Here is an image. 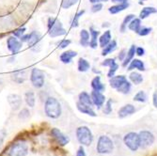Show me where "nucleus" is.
<instances>
[{
  "instance_id": "7c9ffc66",
  "label": "nucleus",
  "mask_w": 157,
  "mask_h": 156,
  "mask_svg": "<svg viewBox=\"0 0 157 156\" xmlns=\"http://www.w3.org/2000/svg\"><path fill=\"white\" fill-rule=\"evenodd\" d=\"M116 49H117V41L115 40H113L105 47H104L103 52H102V55H104V56L107 55L111 54L112 52H114Z\"/></svg>"
},
{
  "instance_id": "79ce46f5",
  "label": "nucleus",
  "mask_w": 157,
  "mask_h": 156,
  "mask_svg": "<svg viewBox=\"0 0 157 156\" xmlns=\"http://www.w3.org/2000/svg\"><path fill=\"white\" fill-rule=\"evenodd\" d=\"M71 44V40H62L59 44V48L60 49H64L67 46H69Z\"/></svg>"
},
{
  "instance_id": "c756f323",
  "label": "nucleus",
  "mask_w": 157,
  "mask_h": 156,
  "mask_svg": "<svg viewBox=\"0 0 157 156\" xmlns=\"http://www.w3.org/2000/svg\"><path fill=\"white\" fill-rule=\"evenodd\" d=\"M128 28H129L130 30L136 32V33H138V31L141 28V19L140 18H134L130 22V24L128 25Z\"/></svg>"
},
{
  "instance_id": "e433bc0d",
  "label": "nucleus",
  "mask_w": 157,
  "mask_h": 156,
  "mask_svg": "<svg viewBox=\"0 0 157 156\" xmlns=\"http://www.w3.org/2000/svg\"><path fill=\"white\" fill-rule=\"evenodd\" d=\"M85 13V10H79L73 19V22H72V27H77L79 25V19L82 17V15Z\"/></svg>"
},
{
  "instance_id": "423d86ee",
  "label": "nucleus",
  "mask_w": 157,
  "mask_h": 156,
  "mask_svg": "<svg viewBox=\"0 0 157 156\" xmlns=\"http://www.w3.org/2000/svg\"><path fill=\"white\" fill-rule=\"evenodd\" d=\"M45 76L41 70L38 68H33L30 74V82L33 87L36 89H40L44 86Z\"/></svg>"
},
{
  "instance_id": "20e7f679",
  "label": "nucleus",
  "mask_w": 157,
  "mask_h": 156,
  "mask_svg": "<svg viewBox=\"0 0 157 156\" xmlns=\"http://www.w3.org/2000/svg\"><path fill=\"white\" fill-rule=\"evenodd\" d=\"M114 149L112 140L106 135H101L98 139L96 150L100 154H108L111 153Z\"/></svg>"
},
{
  "instance_id": "6e6552de",
  "label": "nucleus",
  "mask_w": 157,
  "mask_h": 156,
  "mask_svg": "<svg viewBox=\"0 0 157 156\" xmlns=\"http://www.w3.org/2000/svg\"><path fill=\"white\" fill-rule=\"evenodd\" d=\"M23 46V42L21 41V40L17 39V37L15 36H10L7 39V47L8 50L12 53L13 55L17 54Z\"/></svg>"
},
{
  "instance_id": "72a5a7b5",
  "label": "nucleus",
  "mask_w": 157,
  "mask_h": 156,
  "mask_svg": "<svg viewBox=\"0 0 157 156\" xmlns=\"http://www.w3.org/2000/svg\"><path fill=\"white\" fill-rule=\"evenodd\" d=\"M135 18L134 14H128L127 16H125V18L122 21V24L121 25V32H125V30L127 29V25L130 24V22Z\"/></svg>"
},
{
  "instance_id": "9b49d317",
  "label": "nucleus",
  "mask_w": 157,
  "mask_h": 156,
  "mask_svg": "<svg viewBox=\"0 0 157 156\" xmlns=\"http://www.w3.org/2000/svg\"><path fill=\"white\" fill-rule=\"evenodd\" d=\"M102 66L105 67H109V70L107 73V76L111 78L112 76L115 75V73L119 69V65L117 64L115 59H106L104 62H102Z\"/></svg>"
},
{
  "instance_id": "39448f33",
  "label": "nucleus",
  "mask_w": 157,
  "mask_h": 156,
  "mask_svg": "<svg viewBox=\"0 0 157 156\" xmlns=\"http://www.w3.org/2000/svg\"><path fill=\"white\" fill-rule=\"evenodd\" d=\"M28 152V148L25 141H18L13 143L9 150L8 156H26Z\"/></svg>"
},
{
  "instance_id": "4be33fe9",
  "label": "nucleus",
  "mask_w": 157,
  "mask_h": 156,
  "mask_svg": "<svg viewBox=\"0 0 157 156\" xmlns=\"http://www.w3.org/2000/svg\"><path fill=\"white\" fill-rule=\"evenodd\" d=\"M135 69H137L138 70H141V72H144V70H145V65H144L143 62H142L141 60H139V59H133L129 63V65H128L127 70H135Z\"/></svg>"
},
{
  "instance_id": "2eb2a0df",
  "label": "nucleus",
  "mask_w": 157,
  "mask_h": 156,
  "mask_svg": "<svg viewBox=\"0 0 157 156\" xmlns=\"http://www.w3.org/2000/svg\"><path fill=\"white\" fill-rule=\"evenodd\" d=\"M136 112V108L133 105H125L124 106H122L119 112H118V114H119V117L120 118H125L127 116H130L132 114H134V113Z\"/></svg>"
},
{
  "instance_id": "864d4df0",
  "label": "nucleus",
  "mask_w": 157,
  "mask_h": 156,
  "mask_svg": "<svg viewBox=\"0 0 157 156\" xmlns=\"http://www.w3.org/2000/svg\"><path fill=\"white\" fill-rule=\"evenodd\" d=\"M141 1H145V0H140V2H139V4H142V2Z\"/></svg>"
},
{
  "instance_id": "bb28decb",
  "label": "nucleus",
  "mask_w": 157,
  "mask_h": 156,
  "mask_svg": "<svg viewBox=\"0 0 157 156\" xmlns=\"http://www.w3.org/2000/svg\"><path fill=\"white\" fill-rule=\"evenodd\" d=\"M90 33L88 30L82 29L80 31V44L84 47L90 45Z\"/></svg>"
},
{
  "instance_id": "a878e982",
  "label": "nucleus",
  "mask_w": 157,
  "mask_h": 156,
  "mask_svg": "<svg viewBox=\"0 0 157 156\" xmlns=\"http://www.w3.org/2000/svg\"><path fill=\"white\" fill-rule=\"evenodd\" d=\"M156 12H157V9H155L154 7H145L141 10V11L139 13V18L141 20L146 19L148 16L151 15V14H153Z\"/></svg>"
},
{
  "instance_id": "de8ad7c7",
  "label": "nucleus",
  "mask_w": 157,
  "mask_h": 156,
  "mask_svg": "<svg viewBox=\"0 0 157 156\" xmlns=\"http://www.w3.org/2000/svg\"><path fill=\"white\" fill-rule=\"evenodd\" d=\"M126 54H127V51H126L125 49H123V50L121 51V53H120V55H119V59H120L121 61H123V60H124L125 56H126Z\"/></svg>"
},
{
  "instance_id": "aec40b11",
  "label": "nucleus",
  "mask_w": 157,
  "mask_h": 156,
  "mask_svg": "<svg viewBox=\"0 0 157 156\" xmlns=\"http://www.w3.org/2000/svg\"><path fill=\"white\" fill-rule=\"evenodd\" d=\"M40 40V35L36 32V31H32L31 33H29V39H28V47L32 48L34 46H36Z\"/></svg>"
},
{
  "instance_id": "f257e3e1",
  "label": "nucleus",
  "mask_w": 157,
  "mask_h": 156,
  "mask_svg": "<svg viewBox=\"0 0 157 156\" xmlns=\"http://www.w3.org/2000/svg\"><path fill=\"white\" fill-rule=\"evenodd\" d=\"M44 112L48 118L58 119L61 115V105L54 97H48L44 104Z\"/></svg>"
},
{
  "instance_id": "9d476101",
  "label": "nucleus",
  "mask_w": 157,
  "mask_h": 156,
  "mask_svg": "<svg viewBox=\"0 0 157 156\" xmlns=\"http://www.w3.org/2000/svg\"><path fill=\"white\" fill-rule=\"evenodd\" d=\"M51 135L55 138V140L61 146H65L70 142V138L66 136L61 131H59L58 128H53L51 130Z\"/></svg>"
},
{
  "instance_id": "393cba45",
  "label": "nucleus",
  "mask_w": 157,
  "mask_h": 156,
  "mask_svg": "<svg viewBox=\"0 0 157 156\" xmlns=\"http://www.w3.org/2000/svg\"><path fill=\"white\" fill-rule=\"evenodd\" d=\"M111 32L110 30H106L105 31V33L99 38V44H100V46H101L102 48L105 47L109 42L111 41Z\"/></svg>"
},
{
  "instance_id": "f03ea898",
  "label": "nucleus",
  "mask_w": 157,
  "mask_h": 156,
  "mask_svg": "<svg viewBox=\"0 0 157 156\" xmlns=\"http://www.w3.org/2000/svg\"><path fill=\"white\" fill-rule=\"evenodd\" d=\"M47 25H48V33L52 38L60 37L66 34V30L63 27L61 22L55 17H50L48 19Z\"/></svg>"
},
{
  "instance_id": "37998d69",
  "label": "nucleus",
  "mask_w": 157,
  "mask_h": 156,
  "mask_svg": "<svg viewBox=\"0 0 157 156\" xmlns=\"http://www.w3.org/2000/svg\"><path fill=\"white\" fill-rule=\"evenodd\" d=\"M102 9H103V4L102 3H95L91 7V11L92 12H98L100 10H102Z\"/></svg>"
},
{
  "instance_id": "cd10ccee",
  "label": "nucleus",
  "mask_w": 157,
  "mask_h": 156,
  "mask_svg": "<svg viewBox=\"0 0 157 156\" xmlns=\"http://www.w3.org/2000/svg\"><path fill=\"white\" fill-rule=\"evenodd\" d=\"M128 7H129V3L126 2V3H121V4H117L115 6H112L108 9V11L111 13V14H116V13H119L124 10H126Z\"/></svg>"
},
{
  "instance_id": "58836bf2",
  "label": "nucleus",
  "mask_w": 157,
  "mask_h": 156,
  "mask_svg": "<svg viewBox=\"0 0 157 156\" xmlns=\"http://www.w3.org/2000/svg\"><path fill=\"white\" fill-rule=\"evenodd\" d=\"M152 30V28L151 27H141L140 28V30L138 31V35L139 36H142V37H144V36H147L149 35Z\"/></svg>"
},
{
  "instance_id": "a211bd4d",
  "label": "nucleus",
  "mask_w": 157,
  "mask_h": 156,
  "mask_svg": "<svg viewBox=\"0 0 157 156\" xmlns=\"http://www.w3.org/2000/svg\"><path fill=\"white\" fill-rule=\"evenodd\" d=\"M76 106H77V109L83 113V114H86V115H89V116H91V117H96V114L94 110L92 109V106H90V105H83L81 103H77L76 104Z\"/></svg>"
},
{
  "instance_id": "ddd939ff",
  "label": "nucleus",
  "mask_w": 157,
  "mask_h": 156,
  "mask_svg": "<svg viewBox=\"0 0 157 156\" xmlns=\"http://www.w3.org/2000/svg\"><path fill=\"white\" fill-rule=\"evenodd\" d=\"M7 99L10 105L14 110L18 109L22 105V98L18 94H10Z\"/></svg>"
},
{
  "instance_id": "c85d7f7f",
  "label": "nucleus",
  "mask_w": 157,
  "mask_h": 156,
  "mask_svg": "<svg viewBox=\"0 0 157 156\" xmlns=\"http://www.w3.org/2000/svg\"><path fill=\"white\" fill-rule=\"evenodd\" d=\"M77 68H78V70L81 73H86V72H88V70H90V62L87 60V59H85L83 58H80L78 59V65H77Z\"/></svg>"
},
{
  "instance_id": "5701e85b",
  "label": "nucleus",
  "mask_w": 157,
  "mask_h": 156,
  "mask_svg": "<svg viewBox=\"0 0 157 156\" xmlns=\"http://www.w3.org/2000/svg\"><path fill=\"white\" fill-rule=\"evenodd\" d=\"M78 99H79V103H81L83 105H90V106H92L93 105V103H92V100H91V96L88 92L82 91L79 94Z\"/></svg>"
},
{
  "instance_id": "dca6fc26",
  "label": "nucleus",
  "mask_w": 157,
  "mask_h": 156,
  "mask_svg": "<svg viewBox=\"0 0 157 156\" xmlns=\"http://www.w3.org/2000/svg\"><path fill=\"white\" fill-rule=\"evenodd\" d=\"M77 55V53L75 51H73V50H69V51H66V52H63L60 56H59V59L62 63L64 64H69L71 63V61L73 60L74 58Z\"/></svg>"
},
{
  "instance_id": "b1692460",
  "label": "nucleus",
  "mask_w": 157,
  "mask_h": 156,
  "mask_svg": "<svg viewBox=\"0 0 157 156\" xmlns=\"http://www.w3.org/2000/svg\"><path fill=\"white\" fill-rule=\"evenodd\" d=\"M25 101L26 105L29 107H34L36 104V98H35V93L32 90H27L25 93Z\"/></svg>"
},
{
  "instance_id": "c03bdc74",
  "label": "nucleus",
  "mask_w": 157,
  "mask_h": 156,
  "mask_svg": "<svg viewBox=\"0 0 157 156\" xmlns=\"http://www.w3.org/2000/svg\"><path fill=\"white\" fill-rule=\"evenodd\" d=\"M104 112L105 113V114H110V113L112 112V106H111V100L107 101L106 105H105V110Z\"/></svg>"
},
{
  "instance_id": "a19ab883",
  "label": "nucleus",
  "mask_w": 157,
  "mask_h": 156,
  "mask_svg": "<svg viewBox=\"0 0 157 156\" xmlns=\"http://www.w3.org/2000/svg\"><path fill=\"white\" fill-rule=\"evenodd\" d=\"M29 115H30L29 110L26 109V108H24L19 113V118L22 119V120H25V119H27L28 117H29Z\"/></svg>"
},
{
  "instance_id": "7ed1b4c3",
  "label": "nucleus",
  "mask_w": 157,
  "mask_h": 156,
  "mask_svg": "<svg viewBox=\"0 0 157 156\" xmlns=\"http://www.w3.org/2000/svg\"><path fill=\"white\" fill-rule=\"evenodd\" d=\"M76 137L78 142L84 146H90L93 141L91 131L87 126H80L76 129Z\"/></svg>"
},
{
  "instance_id": "09e8293b",
  "label": "nucleus",
  "mask_w": 157,
  "mask_h": 156,
  "mask_svg": "<svg viewBox=\"0 0 157 156\" xmlns=\"http://www.w3.org/2000/svg\"><path fill=\"white\" fill-rule=\"evenodd\" d=\"M76 156H86V153H85V150H84L83 147H80L79 148V150H77Z\"/></svg>"
},
{
  "instance_id": "412c9836",
  "label": "nucleus",
  "mask_w": 157,
  "mask_h": 156,
  "mask_svg": "<svg viewBox=\"0 0 157 156\" xmlns=\"http://www.w3.org/2000/svg\"><path fill=\"white\" fill-rule=\"evenodd\" d=\"M136 45H131L130 49L128 50L127 54H126V56H125V59L122 62V66L123 67H126L127 65H129V63L134 59V56L136 55Z\"/></svg>"
},
{
  "instance_id": "4c0bfd02",
  "label": "nucleus",
  "mask_w": 157,
  "mask_h": 156,
  "mask_svg": "<svg viewBox=\"0 0 157 156\" xmlns=\"http://www.w3.org/2000/svg\"><path fill=\"white\" fill-rule=\"evenodd\" d=\"M79 0H63L61 3V8L64 10H68L71 7H73L75 4H76Z\"/></svg>"
},
{
  "instance_id": "a18cd8bd",
  "label": "nucleus",
  "mask_w": 157,
  "mask_h": 156,
  "mask_svg": "<svg viewBox=\"0 0 157 156\" xmlns=\"http://www.w3.org/2000/svg\"><path fill=\"white\" fill-rule=\"evenodd\" d=\"M144 54H145L144 48H142V47H136V55H137L138 56L144 55Z\"/></svg>"
},
{
  "instance_id": "1a4fd4ad",
  "label": "nucleus",
  "mask_w": 157,
  "mask_h": 156,
  "mask_svg": "<svg viewBox=\"0 0 157 156\" xmlns=\"http://www.w3.org/2000/svg\"><path fill=\"white\" fill-rule=\"evenodd\" d=\"M139 141L141 148H148L154 142V135L149 131H141L139 134Z\"/></svg>"
},
{
  "instance_id": "8fccbe9b",
  "label": "nucleus",
  "mask_w": 157,
  "mask_h": 156,
  "mask_svg": "<svg viewBox=\"0 0 157 156\" xmlns=\"http://www.w3.org/2000/svg\"><path fill=\"white\" fill-rule=\"evenodd\" d=\"M152 103H153V105L157 108V92H154V93H153V96H152Z\"/></svg>"
},
{
  "instance_id": "f3484780",
  "label": "nucleus",
  "mask_w": 157,
  "mask_h": 156,
  "mask_svg": "<svg viewBox=\"0 0 157 156\" xmlns=\"http://www.w3.org/2000/svg\"><path fill=\"white\" fill-rule=\"evenodd\" d=\"M91 88L93 90L96 91H100V92H103L105 89V86L102 83L101 81V77L100 76H95L92 80H91Z\"/></svg>"
},
{
  "instance_id": "6ab92c4d",
  "label": "nucleus",
  "mask_w": 157,
  "mask_h": 156,
  "mask_svg": "<svg viewBox=\"0 0 157 156\" xmlns=\"http://www.w3.org/2000/svg\"><path fill=\"white\" fill-rule=\"evenodd\" d=\"M90 38H91L90 40V46L92 49H95L98 46V37H99L100 31L95 30L93 27H90Z\"/></svg>"
},
{
  "instance_id": "f704fd0d",
  "label": "nucleus",
  "mask_w": 157,
  "mask_h": 156,
  "mask_svg": "<svg viewBox=\"0 0 157 156\" xmlns=\"http://www.w3.org/2000/svg\"><path fill=\"white\" fill-rule=\"evenodd\" d=\"M134 101L138 102V103H145L147 101V94L145 91L140 90L138 91L135 96H134Z\"/></svg>"
},
{
  "instance_id": "f8f14e48",
  "label": "nucleus",
  "mask_w": 157,
  "mask_h": 156,
  "mask_svg": "<svg viewBox=\"0 0 157 156\" xmlns=\"http://www.w3.org/2000/svg\"><path fill=\"white\" fill-rule=\"evenodd\" d=\"M90 96H91V100H92L93 105H95L98 108H101L104 105V104L105 102V97L102 92L93 90L91 92Z\"/></svg>"
},
{
  "instance_id": "c9c22d12",
  "label": "nucleus",
  "mask_w": 157,
  "mask_h": 156,
  "mask_svg": "<svg viewBox=\"0 0 157 156\" xmlns=\"http://www.w3.org/2000/svg\"><path fill=\"white\" fill-rule=\"evenodd\" d=\"M119 92L122 93V94H127V93H129L130 90H131V83L129 81H126L125 83H123L121 86L117 89Z\"/></svg>"
},
{
  "instance_id": "49530a36",
  "label": "nucleus",
  "mask_w": 157,
  "mask_h": 156,
  "mask_svg": "<svg viewBox=\"0 0 157 156\" xmlns=\"http://www.w3.org/2000/svg\"><path fill=\"white\" fill-rule=\"evenodd\" d=\"M5 136H6V132L4 130H1L0 131V148H1V146L4 142Z\"/></svg>"
},
{
  "instance_id": "0eeeda50",
  "label": "nucleus",
  "mask_w": 157,
  "mask_h": 156,
  "mask_svg": "<svg viewBox=\"0 0 157 156\" xmlns=\"http://www.w3.org/2000/svg\"><path fill=\"white\" fill-rule=\"evenodd\" d=\"M124 144L129 148L132 151H136L138 150V148L140 147V141H139V135L136 133H128L127 135H125L124 138Z\"/></svg>"
},
{
  "instance_id": "473e14b6",
  "label": "nucleus",
  "mask_w": 157,
  "mask_h": 156,
  "mask_svg": "<svg viewBox=\"0 0 157 156\" xmlns=\"http://www.w3.org/2000/svg\"><path fill=\"white\" fill-rule=\"evenodd\" d=\"M129 79L135 85H139L143 82V77H142V75L139 73H136V72L131 73L129 75Z\"/></svg>"
},
{
  "instance_id": "ea45409f",
  "label": "nucleus",
  "mask_w": 157,
  "mask_h": 156,
  "mask_svg": "<svg viewBox=\"0 0 157 156\" xmlns=\"http://www.w3.org/2000/svg\"><path fill=\"white\" fill-rule=\"evenodd\" d=\"M25 30H26V28H25V27H19V28H17V29L14 30V31L12 32V34H13V36H15V37H17V38H21L23 35H25Z\"/></svg>"
},
{
  "instance_id": "3c124183",
  "label": "nucleus",
  "mask_w": 157,
  "mask_h": 156,
  "mask_svg": "<svg viewBox=\"0 0 157 156\" xmlns=\"http://www.w3.org/2000/svg\"><path fill=\"white\" fill-rule=\"evenodd\" d=\"M111 2L116 3V4H121V3H126V2H128V0H111Z\"/></svg>"
},
{
  "instance_id": "2f4dec72",
  "label": "nucleus",
  "mask_w": 157,
  "mask_h": 156,
  "mask_svg": "<svg viewBox=\"0 0 157 156\" xmlns=\"http://www.w3.org/2000/svg\"><path fill=\"white\" fill-rule=\"evenodd\" d=\"M12 80L18 84L23 83L25 80V70H17L12 74Z\"/></svg>"
},
{
  "instance_id": "603ef678",
  "label": "nucleus",
  "mask_w": 157,
  "mask_h": 156,
  "mask_svg": "<svg viewBox=\"0 0 157 156\" xmlns=\"http://www.w3.org/2000/svg\"><path fill=\"white\" fill-rule=\"evenodd\" d=\"M108 0H90V2L92 3V4H95V3H99V2H107Z\"/></svg>"
},
{
  "instance_id": "4468645a",
  "label": "nucleus",
  "mask_w": 157,
  "mask_h": 156,
  "mask_svg": "<svg viewBox=\"0 0 157 156\" xmlns=\"http://www.w3.org/2000/svg\"><path fill=\"white\" fill-rule=\"evenodd\" d=\"M126 81H127V78L124 75H114L111 78H109V84L111 88L115 89H118Z\"/></svg>"
}]
</instances>
